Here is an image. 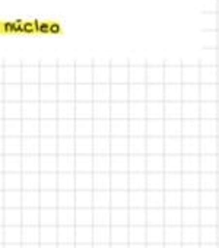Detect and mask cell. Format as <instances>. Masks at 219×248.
I'll list each match as a JSON object with an SVG mask.
<instances>
[]
</instances>
